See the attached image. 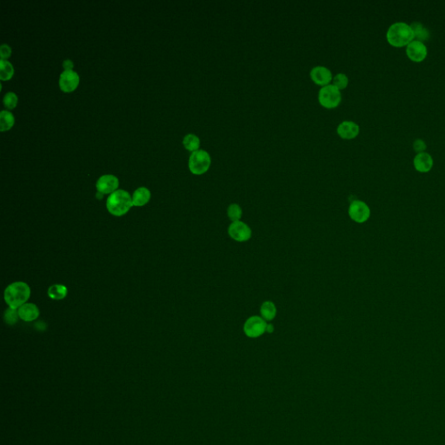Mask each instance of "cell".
<instances>
[{"label":"cell","mask_w":445,"mask_h":445,"mask_svg":"<svg viewBox=\"0 0 445 445\" xmlns=\"http://www.w3.org/2000/svg\"><path fill=\"white\" fill-rule=\"evenodd\" d=\"M273 330H274V326H273V325H271V324H267V326H266L267 332L272 333L273 332Z\"/></svg>","instance_id":"obj_30"},{"label":"cell","mask_w":445,"mask_h":445,"mask_svg":"<svg viewBox=\"0 0 445 445\" xmlns=\"http://www.w3.org/2000/svg\"><path fill=\"white\" fill-rule=\"evenodd\" d=\"M133 206L132 198L129 192L124 190H116L109 196L106 202V207L109 213L114 216H120L129 212L130 209Z\"/></svg>","instance_id":"obj_3"},{"label":"cell","mask_w":445,"mask_h":445,"mask_svg":"<svg viewBox=\"0 0 445 445\" xmlns=\"http://www.w3.org/2000/svg\"><path fill=\"white\" fill-rule=\"evenodd\" d=\"M103 196H104V194H102V193H100V192H98L96 197L98 198H99V199H102V198H103Z\"/></svg>","instance_id":"obj_31"},{"label":"cell","mask_w":445,"mask_h":445,"mask_svg":"<svg viewBox=\"0 0 445 445\" xmlns=\"http://www.w3.org/2000/svg\"><path fill=\"white\" fill-rule=\"evenodd\" d=\"M411 27L414 33V38H416L417 41L424 43V41H426L429 38V33L428 30L426 29L425 26L419 22L412 23Z\"/></svg>","instance_id":"obj_18"},{"label":"cell","mask_w":445,"mask_h":445,"mask_svg":"<svg viewBox=\"0 0 445 445\" xmlns=\"http://www.w3.org/2000/svg\"><path fill=\"white\" fill-rule=\"evenodd\" d=\"M18 316L22 320L25 322H32L38 318L39 316V310L38 306L33 304H25L17 310Z\"/></svg>","instance_id":"obj_15"},{"label":"cell","mask_w":445,"mask_h":445,"mask_svg":"<svg viewBox=\"0 0 445 445\" xmlns=\"http://www.w3.org/2000/svg\"><path fill=\"white\" fill-rule=\"evenodd\" d=\"M63 66L66 69V71H71V70H72V68H73V63H72V61L70 60V59H68V60L64 61V63H63Z\"/></svg>","instance_id":"obj_29"},{"label":"cell","mask_w":445,"mask_h":445,"mask_svg":"<svg viewBox=\"0 0 445 445\" xmlns=\"http://www.w3.org/2000/svg\"><path fill=\"white\" fill-rule=\"evenodd\" d=\"M360 132L359 125L353 121H343L337 128L338 136L343 139H353L357 137Z\"/></svg>","instance_id":"obj_13"},{"label":"cell","mask_w":445,"mask_h":445,"mask_svg":"<svg viewBox=\"0 0 445 445\" xmlns=\"http://www.w3.org/2000/svg\"><path fill=\"white\" fill-rule=\"evenodd\" d=\"M212 165V158L208 151L198 150L193 151L189 158V169L192 174L203 175L208 171Z\"/></svg>","instance_id":"obj_4"},{"label":"cell","mask_w":445,"mask_h":445,"mask_svg":"<svg viewBox=\"0 0 445 445\" xmlns=\"http://www.w3.org/2000/svg\"><path fill=\"white\" fill-rule=\"evenodd\" d=\"M67 293H68L67 288L62 284H54L50 286L48 290V296L51 299H64L66 297Z\"/></svg>","instance_id":"obj_21"},{"label":"cell","mask_w":445,"mask_h":445,"mask_svg":"<svg viewBox=\"0 0 445 445\" xmlns=\"http://www.w3.org/2000/svg\"><path fill=\"white\" fill-rule=\"evenodd\" d=\"M414 166L419 172H428L432 169L433 158L427 152H421L416 155L414 158Z\"/></svg>","instance_id":"obj_14"},{"label":"cell","mask_w":445,"mask_h":445,"mask_svg":"<svg viewBox=\"0 0 445 445\" xmlns=\"http://www.w3.org/2000/svg\"><path fill=\"white\" fill-rule=\"evenodd\" d=\"M243 214V211L240 205L237 204H231L227 208V215L232 222L240 221Z\"/></svg>","instance_id":"obj_23"},{"label":"cell","mask_w":445,"mask_h":445,"mask_svg":"<svg viewBox=\"0 0 445 445\" xmlns=\"http://www.w3.org/2000/svg\"><path fill=\"white\" fill-rule=\"evenodd\" d=\"M79 76L76 71H63L59 79V86L63 92H71L79 86Z\"/></svg>","instance_id":"obj_11"},{"label":"cell","mask_w":445,"mask_h":445,"mask_svg":"<svg viewBox=\"0 0 445 445\" xmlns=\"http://www.w3.org/2000/svg\"><path fill=\"white\" fill-rule=\"evenodd\" d=\"M18 317V312L16 309L9 308L4 312V321L8 325H15Z\"/></svg>","instance_id":"obj_25"},{"label":"cell","mask_w":445,"mask_h":445,"mask_svg":"<svg viewBox=\"0 0 445 445\" xmlns=\"http://www.w3.org/2000/svg\"><path fill=\"white\" fill-rule=\"evenodd\" d=\"M406 54H407L408 58L412 60L413 62L420 63L424 61L427 57L428 50H427V47L425 46V43L417 41V40H413L407 46Z\"/></svg>","instance_id":"obj_9"},{"label":"cell","mask_w":445,"mask_h":445,"mask_svg":"<svg viewBox=\"0 0 445 445\" xmlns=\"http://www.w3.org/2000/svg\"><path fill=\"white\" fill-rule=\"evenodd\" d=\"M15 118L12 113L7 111H2L0 113V131L5 132L11 129L14 125Z\"/></svg>","instance_id":"obj_19"},{"label":"cell","mask_w":445,"mask_h":445,"mask_svg":"<svg viewBox=\"0 0 445 445\" xmlns=\"http://www.w3.org/2000/svg\"><path fill=\"white\" fill-rule=\"evenodd\" d=\"M332 84L340 91L345 90L349 84V79L345 73H337V75L333 77Z\"/></svg>","instance_id":"obj_24"},{"label":"cell","mask_w":445,"mask_h":445,"mask_svg":"<svg viewBox=\"0 0 445 445\" xmlns=\"http://www.w3.org/2000/svg\"><path fill=\"white\" fill-rule=\"evenodd\" d=\"M310 77L314 83L317 85H320L322 87L330 84L333 79L332 73L330 70L329 68L323 66L313 67L310 72Z\"/></svg>","instance_id":"obj_10"},{"label":"cell","mask_w":445,"mask_h":445,"mask_svg":"<svg viewBox=\"0 0 445 445\" xmlns=\"http://www.w3.org/2000/svg\"><path fill=\"white\" fill-rule=\"evenodd\" d=\"M17 97L14 92H7L4 97V106L7 109H14L17 106Z\"/></svg>","instance_id":"obj_26"},{"label":"cell","mask_w":445,"mask_h":445,"mask_svg":"<svg viewBox=\"0 0 445 445\" xmlns=\"http://www.w3.org/2000/svg\"><path fill=\"white\" fill-rule=\"evenodd\" d=\"M349 216L352 220L357 223L366 222L370 216V210L369 206L361 200H354L349 204Z\"/></svg>","instance_id":"obj_7"},{"label":"cell","mask_w":445,"mask_h":445,"mask_svg":"<svg viewBox=\"0 0 445 445\" xmlns=\"http://www.w3.org/2000/svg\"><path fill=\"white\" fill-rule=\"evenodd\" d=\"M14 68L13 65L7 60H0V79L5 81L13 78Z\"/></svg>","instance_id":"obj_22"},{"label":"cell","mask_w":445,"mask_h":445,"mask_svg":"<svg viewBox=\"0 0 445 445\" xmlns=\"http://www.w3.org/2000/svg\"><path fill=\"white\" fill-rule=\"evenodd\" d=\"M260 313L264 320H273L277 315V307L273 302L265 301L261 305Z\"/></svg>","instance_id":"obj_17"},{"label":"cell","mask_w":445,"mask_h":445,"mask_svg":"<svg viewBox=\"0 0 445 445\" xmlns=\"http://www.w3.org/2000/svg\"><path fill=\"white\" fill-rule=\"evenodd\" d=\"M230 237L237 242H246L251 237V230L249 225L242 221L232 222L228 229Z\"/></svg>","instance_id":"obj_8"},{"label":"cell","mask_w":445,"mask_h":445,"mask_svg":"<svg viewBox=\"0 0 445 445\" xmlns=\"http://www.w3.org/2000/svg\"><path fill=\"white\" fill-rule=\"evenodd\" d=\"M150 198V192L147 188L140 187L134 192L132 202L134 206H144Z\"/></svg>","instance_id":"obj_16"},{"label":"cell","mask_w":445,"mask_h":445,"mask_svg":"<svg viewBox=\"0 0 445 445\" xmlns=\"http://www.w3.org/2000/svg\"><path fill=\"white\" fill-rule=\"evenodd\" d=\"M11 55H12V49H11L10 46L5 45V44L0 46V56H1V59L6 60L7 58L11 57Z\"/></svg>","instance_id":"obj_27"},{"label":"cell","mask_w":445,"mask_h":445,"mask_svg":"<svg viewBox=\"0 0 445 445\" xmlns=\"http://www.w3.org/2000/svg\"><path fill=\"white\" fill-rule=\"evenodd\" d=\"M389 44L394 47H404L412 43L414 33L411 25L404 22H397L390 26L386 34Z\"/></svg>","instance_id":"obj_2"},{"label":"cell","mask_w":445,"mask_h":445,"mask_svg":"<svg viewBox=\"0 0 445 445\" xmlns=\"http://www.w3.org/2000/svg\"><path fill=\"white\" fill-rule=\"evenodd\" d=\"M118 185V179L113 175H104L100 177L96 183L98 192L102 194H112L113 192H116Z\"/></svg>","instance_id":"obj_12"},{"label":"cell","mask_w":445,"mask_h":445,"mask_svg":"<svg viewBox=\"0 0 445 445\" xmlns=\"http://www.w3.org/2000/svg\"><path fill=\"white\" fill-rule=\"evenodd\" d=\"M426 147H427L426 144L422 139H416L414 142V144H413V148H414L415 151L417 152V154L421 153V152H425Z\"/></svg>","instance_id":"obj_28"},{"label":"cell","mask_w":445,"mask_h":445,"mask_svg":"<svg viewBox=\"0 0 445 445\" xmlns=\"http://www.w3.org/2000/svg\"><path fill=\"white\" fill-rule=\"evenodd\" d=\"M266 321L262 316H252L246 321L244 331L247 337L257 338L266 332Z\"/></svg>","instance_id":"obj_6"},{"label":"cell","mask_w":445,"mask_h":445,"mask_svg":"<svg viewBox=\"0 0 445 445\" xmlns=\"http://www.w3.org/2000/svg\"><path fill=\"white\" fill-rule=\"evenodd\" d=\"M183 144L184 148L192 152L199 150V137L195 134H187L185 137H183Z\"/></svg>","instance_id":"obj_20"},{"label":"cell","mask_w":445,"mask_h":445,"mask_svg":"<svg viewBox=\"0 0 445 445\" xmlns=\"http://www.w3.org/2000/svg\"><path fill=\"white\" fill-rule=\"evenodd\" d=\"M31 295V289L27 283L16 282L10 284L4 291V301L10 308H20L26 304Z\"/></svg>","instance_id":"obj_1"},{"label":"cell","mask_w":445,"mask_h":445,"mask_svg":"<svg viewBox=\"0 0 445 445\" xmlns=\"http://www.w3.org/2000/svg\"><path fill=\"white\" fill-rule=\"evenodd\" d=\"M318 101L325 108H336L341 103V91L333 85L332 83L325 85L319 90Z\"/></svg>","instance_id":"obj_5"}]
</instances>
